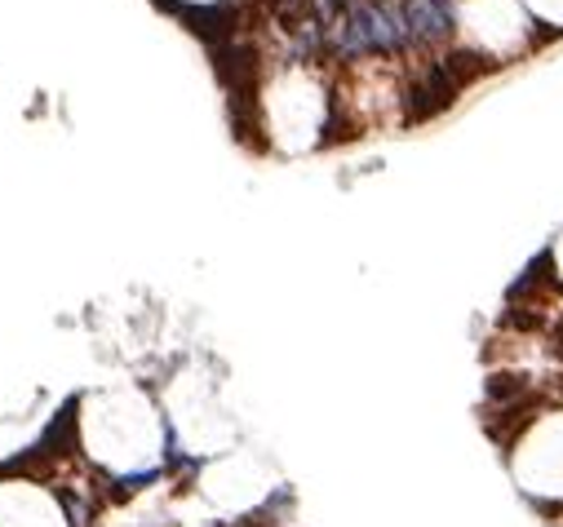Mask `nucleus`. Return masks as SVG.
<instances>
[]
</instances>
